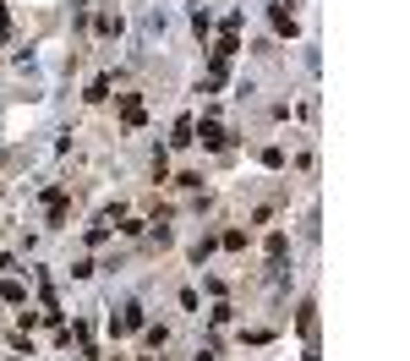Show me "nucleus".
Listing matches in <instances>:
<instances>
[{"instance_id":"f257e3e1","label":"nucleus","mask_w":410,"mask_h":361,"mask_svg":"<svg viewBox=\"0 0 410 361\" xmlns=\"http://www.w3.org/2000/svg\"><path fill=\"white\" fill-rule=\"evenodd\" d=\"M197 137H203L208 148H224V126H219V121H203V132H197ZM197 137H192V143H197Z\"/></svg>"},{"instance_id":"f03ea898","label":"nucleus","mask_w":410,"mask_h":361,"mask_svg":"<svg viewBox=\"0 0 410 361\" xmlns=\"http://www.w3.org/2000/svg\"><path fill=\"white\" fill-rule=\"evenodd\" d=\"M192 132H197L192 121H175V137H170V143H175V148H186V143H192Z\"/></svg>"}]
</instances>
